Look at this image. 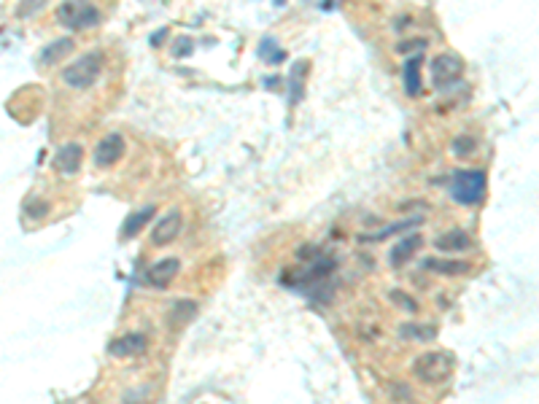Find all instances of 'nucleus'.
Returning a JSON list of instances; mask_svg holds the SVG:
<instances>
[{
  "label": "nucleus",
  "instance_id": "obj_1",
  "mask_svg": "<svg viewBox=\"0 0 539 404\" xmlns=\"http://www.w3.org/2000/svg\"><path fill=\"white\" fill-rule=\"evenodd\" d=\"M412 372H415V377L421 383H426V385H440V383H445L453 374V356L447 350L423 353V356L415 359Z\"/></svg>",
  "mask_w": 539,
  "mask_h": 404
},
{
  "label": "nucleus",
  "instance_id": "obj_2",
  "mask_svg": "<svg viewBox=\"0 0 539 404\" xmlns=\"http://www.w3.org/2000/svg\"><path fill=\"white\" fill-rule=\"evenodd\" d=\"M103 70V52H87L84 57H78L76 63H70L63 70L65 87L70 89H87L97 81Z\"/></svg>",
  "mask_w": 539,
  "mask_h": 404
},
{
  "label": "nucleus",
  "instance_id": "obj_3",
  "mask_svg": "<svg viewBox=\"0 0 539 404\" xmlns=\"http://www.w3.org/2000/svg\"><path fill=\"white\" fill-rule=\"evenodd\" d=\"M485 184L488 178L483 170H458L450 181V194L461 205H477L485 194Z\"/></svg>",
  "mask_w": 539,
  "mask_h": 404
},
{
  "label": "nucleus",
  "instance_id": "obj_4",
  "mask_svg": "<svg viewBox=\"0 0 539 404\" xmlns=\"http://www.w3.org/2000/svg\"><path fill=\"white\" fill-rule=\"evenodd\" d=\"M57 19L60 25L70 28V30H84V28H92L100 22V11H97L92 3H84V0H67L57 8Z\"/></svg>",
  "mask_w": 539,
  "mask_h": 404
},
{
  "label": "nucleus",
  "instance_id": "obj_5",
  "mask_svg": "<svg viewBox=\"0 0 539 404\" xmlns=\"http://www.w3.org/2000/svg\"><path fill=\"white\" fill-rule=\"evenodd\" d=\"M461 73H464V63L453 52H445L440 57H434V63H432V78H434V87H440V89L456 84L461 78Z\"/></svg>",
  "mask_w": 539,
  "mask_h": 404
},
{
  "label": "nucleus",
  "instance_id": "obj_6",
  "mask_svg": "<svg viewBox=\"0 0 539 404\" xmlns=\"http://www.w3.org/2000/svg\"><path fill=\"white\" fill-rule=\"evenodd\" d=\"M184 229V218H181V211H170L167 216H162L157 221V226L151 229V243L154 246H170Z\"/></svg>",
  "mask_w": 539,
  "mask_h": 404
},
{
  "label": "nucleus",
  "instance_id": "obj_7",
  "mask_svg": "<svg viewBox=\"0 0 539 404\" xmlns=\"http://www.w3.org/2000/svg\"><path fill=\"white\" fill-rule=\"evenodd\" d=\"M125 154V138L119 132L105 135L95 149V164L97 167H111L114 162H119V156Z\"/></svg>",
  "mask_w": 539,
  "mask_h": 404
},
{
  "label": "nucleus",
  "instance_id": "obj_8",
  "mask_svg": "<svg viewBox=\"0 0 539 404\" xmlns=\"http://www.w3.org/2000/svg\"><path fill=\"white\" fill-rule=\"evenodd\" d=\"M143 350H146V334H138V332L125 334V337H119V340H114L108 345V353L114 359H129V356H138Z\"/></svg>",
  "mask_w": 539,
  "mask_h": 404
},
{
  "label": "nucleus",
  "instance_id": "obj_9",
  "mask_svg": "<svg viewBox=\"0 0 539 404\" xmlns=\"http://www.w3.org/2000/svg\"><path fill=\"white\" fill-rule=\"evenodd\" d=\"M181 273V262L178 259H162L157 264H151L149 267V273H146V278L151 286H157V288H165L170 280L176 278Z\"/></svg>",
  "mask_w": 539,
  "mask_h": 404
},
{
  "label": "nucleus",
  "instance_id": "obj_10",
  "mask_svg": "<svg viewBox=\"0 0 539 404\" xmlns=\"http://www.w3.org/2000/svg\"><path fill=\"white\" fill-rule=\"evenodd\" d=\"M434 248L440 251V253H461V251H469L472 248V237L464 232V229H450V232H445L440 235L437 240H434Z\"/></svg>",
  "mask_w": 539,
  "mask_h": 404
},
{
  "label": "nucleus",
  "instance_id": "obj_11",
  "mask_svg": "<svg viewBox=\"0 0 539 404\" xmlns=\"http://www.w3.org/2000/svg\"><path fill=\"white\" fill-rule=\"evenodd\" d=\"M81 156H84V149L78 143H65V146H60L57 156H54V164H57L60 173L73 176L81 167Z\"/></svg>",
  "mask_w": 539,
  "mask_h": 404
},
{
  "label": "nucleus",
  "instance_id": "obj_12",
  "mask_svg": "<svg viewBox=\"0 0 539 404\" xmlns=\"http://www.w3.org/2000/svg\"><path fill=\"white\" fill-rule=\"evenodd\" d=\"M157 213V205H143L140 211H132L127 218H125V224H122V237L125 240H129V237H135L149 221H151V216Z\"/></svg>",
  "mask_w": 539,
  "mask_h": 404
},
{
  "label": "nucleus",
  "instance_id": "obj_13",
  "mask_svg": "<svg viewBox=\"0 0 539 404\" xmlns=\"http://www.w3.org/2000/svg\"><path fill=\"white\" fill-rule=\"evenodd\" d=\"M421 63H423V57L415 54V57H408L405 65H402V76H405L402 84H405V92L410 97L421 94Z\"/></svg>",
  "mask_w": 539,
  "mask_h": 404
},
{
  "label": "nucleus",
  "instance_id": "obj_14",
  "mask_svg": "<svg viewBox=\"0 0 539 404\" xmlns=\"http://www.w3.org/2000/svg\"><path fill=\"white\" fill-rule=\"evenodd\" d=\"M73 49H76V41H73V38H57V41H52V43L41 52V65L60 63L63 57H70V54H73Z\"/></svg>",
  "mask_w": 539,
  "mask_h": 404
},
{
  "label": "nucleus",
  "instance_id": "obj_15",
  "mask_svg": "<svg viewBox=\"0 0 539 404\" xmlns=\"http://www.w3.org/2000/svg\"><path fill=\"white\" fill-rule=\"evenodd\" d=\"M200 312L197 308V302H191V299H181V302H176L170 312H167V321H170V326L173 329H181V326H187L194 321V315Z\"/></svg>",
  "mask_w": 539,
  "mask_h": 404
},
{
  "label": "nucleus",
  "instance_id": "obj_16",
  "mask_svg": "<svg viewBox=\"0 0 539 404\" xmlns=\"http://www.w3.org/2000/svg\"><path fill=\"white\" fill-rule=\"evenodd\" d=\"M418 248H421V237H418V235H410V237H405L402 243H397L394 251H391V256H388V259H391V267H402Z\"/></svg>",
  "mask_w": 539,
  "mask_h": 404
},
{
  "label": "nucleus",
  "instance_id": "obj_17",
  "mask_svg": "<svg viewBox=\"0 0 539 404\" xmlns=\"http://www.w3.org/2000/svg\"><path fill=\"white\" fill-rule=\"evenodd\" d=\"M423 267L426 270H437L440 275H464L469 270L467 262H461V259H456V262H447V259H426Z\"/></svg>",
  "mask_w": 539,
  "mask_h": 404
},
{
  "label": "nucleus",
  "instance_id": "obj_18",
  "mask_svg": "<svg viewBox=\"0 0 539 404\" xmlns=\"http://www.w3.org/2000/svg\"><path fill=\"white\" fill-rule=\"evenodd\" d=\"M399 334L405 340H434L437 326H432V323H405V326H399Z\"/></svg>",
  "mask_w": 539,
  "mask_h": 404
},
{
  "label": "nucleus",
  "instance_id": "obj_19",
  "mask_svg": "<svg viewBox=\"0 0 539 404\" xmlns=\"http://www.w3.org/2000/svg\"><path fill=\"white\" fill-rule=\"evenodd\" d=\"M308 70H310V65L305 63V60H299V63H294L291 67V103H299V97H302V87H305V76H308Z\"/></svg>",
  "mask_w": 539,
  "mask_h": 404
},
{
  "label": "nucleus",
  "instance_id": "obj_20",
  "mask_svg": "<svg viewBox=\"0 0 539 404\" xmlns=\"http://www.w3.org/2000/svg\"><path fill=\"white\" fill-rule=\"evenodd\" d=\"M43 6H46V0H19V3H17V14H19V17H32V14H38Z\"/></svg>",
  "mask_w": 539,
  "mask_h": 404
},
{
  "label": "nucleus",
  "instance_id": "obj_21",
  "mask_svg": "<svg viewBox=\"0 0 539 404\" xmlns=\"http://www.w3.org/2000/svg\"><path fill=\"white\" fill-rule=\"evenodd\" d=\"M475 149V140L472 138H456V143H453V151L456 154H469Z\"/></svg>",
  "mask_w": 539,
  "mask_h": 404
},
{
  "label": "nucleus",
  "instance_id": "obj_22",
  "mask_svg": "<svg viewBox=\"0 0 539 404\" xmlns=\"http://www.w3.org/2000/svg\"><path fill=\"white\" fill-rule=\"evenodd\" d=\"M189 52H191V41L189 38H187V41L181 38V41L176 43V52H173V54H176V57H181V54H189Z\"/></svg>",
  "mask_w": 539,
  "mask_h": 404
},
{
  "label": "nucleus",
  "instance_id": "obj_23",
  "mask_svg": "<svg viewBox=\"0 0 539 404\" xmlns=\"http://www.w3.org/2000/svg\"><path fill=\"white\" fill-rule=\"evenodd\" d=\"M28 211H32V205ZM46 213H49V205L46 202H35V216H46Z\"/></svg>",
  "mask_w": 539,
  "mask_h": 404
}]
</instances>
